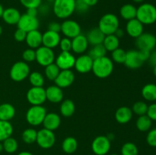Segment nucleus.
Wrapping results in <instances>:
<instances>
[{"label":"nucleus","mask_w":156,"mask_h":155,"mask_svg":"<svg viewBox=\"0 0 156 155\" xmlns=\"http://www.w3.org/2000/svg\"><path fill=\"white\" fill-rule=\"evenodd\" d=\"M114 70V63L110 58L106 56L93 60L91 71L99 78H105L111 75Z\"/></svg>","instance_id":"1"},{"label":"nucleus","mask_w":156,"mask_h":155,"mask_svg":"<svg viewBox=\"0 0 156 155\" xmlns=\"http://www.w3.org/2000/svg\"><path fill=\"white\" fill-rule=\"evenodd\" d=\"M136 18L143 24H154L156 21V7L150 3H143L137 8Z\"/></svg>","instance_id":"2"},{"label":"nucleus","mask_w":156,"mask_h":155,"mask_svg":"<svg viewBox=\"0 0 156 155\" xmlns=\"http://www.w3.org/2000/svg\"><path fill=\"white\" fill-rule=\"evenodd\" d=\"M76 11V0H55L53 12L57 18L64 19L71 16Z\"/></svg>","instance_id":"3"},{"label":"nucleus","mask_w":156,"mask_h":155,"mask_svg":"<svg viewBox=\"0 0 156 155\" xmlns=\"http://www.w3.org/2000/svg\"><path fill=\"white\" fill-rule=\"evenodd\" d=\"M98 27L105 36L114 34L117 29L119 28L118 18L114 14H106L101 18Z\"/></svg>","instance_id":"4"},{"label":"nucleus","mask_w":156,"mask_h":155,"mask_svg":"<svg viewBox=\"0 0 156 155\" xmlns=\"http://www.w3.org/2000/svg\"><path fill=\"white\" fill-rule=\"evenodd\" d=\"M46 114H47V110L41 105L32 106L26 113V120L31 126H37L42 124Z\"/></svg>","instance_id":"5"},{"label":"nucleus","mask_w":156,"mask_h":155,"mask_svg":"<svg viewBox=\"0 0 156 155\" xmlns=\"http://www.w3.org/2000/svg\"><path fill=\"white\" fill-rule=\"evenodd\" d=\"M30 74V67L25 62L20 61L14 64L10 69V77L16 82L21 81Z\"/></svg>","instance_id":"6"},{"label":"nucleus","mask_w":156,"mask_h":155,"mask_svg":"<svg viewBox=\"0 0 156 155\" xmlns=\"http://www.w3.org/2000/svg\"><path fill=\"white\" fill-rule=\"evenodd\" d=\"M36 142L41 148L49 149L54 145L56 142V136L53 131L44 128L37 132Z\"/></svg>","instance_id":"7"},{"label":"nucleus","mask_w":156,"mask_h":155,"mask_svg":"<svg viewBox=\"0 0 156 155\" xmlns=\"http://www.w3.org/2000/svg\"><path fill=\"white\" fill-rule=\"evenodd\" d=\"M27 100L33 106H41L47 100L45 89L43 87H32L27 93Z\"/></svg>","instance_id":"8"},{"label":"nucleus","mask_w":156,"mask_h":155,"mask_svg":"<svg viewBox=\"0 0 156 155\" xmlns=\"http://www.w3.org/2000/svg\"><path fill=\"white\" fill-rule=\"evenodd\" d=\"M91 149L96 155H106L111 149V141L105 135L96 137L92 141Z\"/></svg>","instance_id":"9"},{"label":"nucleus","mask_w":156,"mask_h":155,"mask_svg":"<svg viewBox=\"0 0 156 155\" xmlns=\"http://www.w3.org/2000/svg\"><path fill=\"white\" fill-rule=\"evenodd\" d=\"M36 61L42 66H47L53 63L55 55L52 49L46 46H40L36 50Z\"/></svg>","instance_id":"10"},{"label":"nucleus","mask_w":156,"mask_h":155,"mask_svg":"<svg viewBox=\"0 0 156 155\" xmlns=\"http://www.w3.org/2000/svg\"><path fill=\"white\" fill-rule=\"evenodd\" d=\"M136 39V46L140 50L151 52L156 45V37L152 33H143Z\"/></svg>","instance_id":"11"},{"label":"nucleus","mask_w":156,"mask_h":155,"mask_svg":"<svg viewBox=\"0 0 156 155\" xmlns=\"http://www.w3.org/2000/svg\"><path fill=\"white\" fill-rule=\"evenodd\" d=\"M17 25L18 28L21 29L27 33L32 30H37L39 27V21L37 17L30 16L26 13L21 15Z\"/></svg>","instance_id":"12"},{"label":"nucleus","mask_w":156,"mask_h":155,"mask_svg":"<svg viewBox=\"0 0 156 155\" xmlns=\"http://www.w3.org/2000/svg\"><path fill=\"white\" fill-rule=\"evenodd\" d=\"M61 32L69 39H73L81 33V27L73 20H66L61 24Z\"/></svg>","instance_id":"13"},{"label":"nucleus","mask_w":156,"mask_h":155,"mask_svg":"<svg viewBox=\"0 0 156 155\" xmlns=\"http://www.w3.org/2000/svg\"><path fill=\"white\" fill-rule=\"evenodd\" d=\"M76 58L70 52L62 51L56 59V65L60 70H69L74 67Z\"/></svg>","instance_id":"14"},{"label":"nucleus","mask_w":156,"mask_h":155,"mask_svg":"<svg viewBox=\"0 0 156 155\" xmlns=\"http://www.w3.org/2000/svg\"><path fill=\"white\" fill-rule=\"evenodd\" d=\"M144 62L139 50H129L126 52L124 64L127 68L131 69H136L140 68Z\"/></svg>","instance_id":"15"},{"label":"nucleus","mask_w":156,"mask_h":155,"mask_svg":"<svg viewBox=\"0 0 156 155\" xmlns=\"http://www.w3.org/2000/svg\"><path fill=\"white\" fill-rule=\"evenodd\" d=\"M75 74L71 70H61L54 81L56 86L60 88H66L69 87L73 83Z\"/></svg>","instance_id":"16"},{"label":"nucleus","mask_w":156,"mask_h":155,"mask_svg":"<svg viewBox=\"0 0 156 155\" xmlns=\"http://www.w3.org/2000/svg\"><path fill=\"white\" fill-rule=\"evenodd\" d=\"M93 59L88 55H82L76 59L74 67L79 73L89 72L92 69Z\"/></svg>","instance_id":"17"},{"label":"nucleus","mask_w":156,"mask_h":155,"mask_svg":"<svg viewBox=\"0 0 156 155\" xmlns=\"http://www.w3.org/2000/svg\"><path fill=\"white\" fill-rule=\"evenodd\" d=\"M60 40L61 38L59 33L51 31V30H47L45 33L42 34L43 46L52 49V50L59 45Z\"/></svg>","instance_id":"18"},{"label":"nucleus","mask_w":156,"mask_h":155,"mask_svg":"<svg viewBox=\"0 0 156 155\" xmlns=\"http://www.w3.org/2000/svg\"><path fill=\"white\" fill-rule=\"evenodd\" d=\"M88 42L86 36L83 34H79L72 40V50L74 53L81 54L85 52L88 49Z\"/></svg>","instance_id":"19"},{"label":"nucleus","mask_w":156,"mask_h":155,"mask_svg":"<svg viewBox=\"0 0 156 155\" xmlns=\"http://www.w3.org/2000/svg\"><path fill=\"white\" fill-rule=\"evenodd\" d=\"M128 35L133 38H137L143 33V24L136 18L128 21L126 26Z\"/></svg>","instance_id":"20"},{"label":"nucleus","mask_w":156,"mask_h":155,"mask_svg":"<svg viewBox=\"0 0 156 155\" xmlns=\"http://www.w3.org/2000/svg\"><path fill=\"white\" fill-rule=\"evenodd\" d=\"M46 91V97L47 100L53 103H58L63 99V92L62 88H59L56 85H52L48 87Z\"/></svg>","instance_id":"21"},{"label":"nucleus","mask_w":156,"mask_h":155,"mask_svg":"<svg viewBox=\"0 0 156 155\" xmlns=\"http://www.w3.org/2000/svg\"><path fill=\"white\" fill-rule=\"evenodd\" d=\"M21 15L18 9L15 8H8L4 9L2 18L6 24L9 25H15L18 24Z\"/></svg>","instance_id":"22"},{"label":"nucleus","mask_w":156,"mask_h":155,"mask_svg":"<svg viewBox=\"0 0 156 155\" xmlns=\"http://www.w3.org/2000/svg\"><path fill=\"white\" fill-rule=\"evenodd\" d=\"M60 122V117L57 113L50 112V113L46 114L45 118H44L42 124L44 125V129H47L53 132L59 127Z\"/></svg>","instance_id":"23"},{"label":"nucleus","mask_w":156,"mask_h":155,"mask_svg":"<svg viewBox=\"0 0 156 155\" xmlns=\"http://www.w3.org/2000/svg\"><path fill=\"white\" fill-rule=\"evenodd\" d=\"M25 41L30 48L37 49L42 44V33L38 30L27 32Z\"/></svg>","instance_id":"24"},{"label":"nucleus","mask_w":156,"mask_h":155,"mask_svg":"<svg viewBox=\"0 0 156 155\" xmlns=\"http://www.w3.org/2000/svg\"><path fill=\"white\" fill-rule=\"evenodd\" d=\"M105 37V35L102 33V31L98 27H94L91 29L88 32L86 36L88 44H91L92 46L103 43Z\"/></svg>","instance_id":"25"},{"label":"nucleus","mask_w":156,"mask_h":155,"mask_svg":"<svg viewBox=\"0 0 156 155\" xmlns=\"http://www.w3.org/2000/svg\"><path fill=\"white\" fill-rule=\"evenodd\" d=\"M133 116V111L127 106H122L117 109L115 112V119L117 122L120 124H126L129 122Z\"/></svg>","instance_id":"26"},{"label":"nucleus","mask_w":156,"mask_h":155,"mask_svg":"<svg viewBox=\"0 0 156 155\" xmlns=\"http://www.w3.org/2000/svg\"><path fill=\"white\" fill-rule=\"evenodd\" d=\"M15 115V109L10 103H2L0 105V120L9 121Z\"/></svg>","instance_id":"27"},{"label":"nucleus","mask_w":156,"mask_h":155,"mask_svg":"<svg viewBox=\"0 0 156 155\" xmlns=\"http://www.w3.org/2000/svg\"><path fill=\"white\" fill-rule=\"evenodd\" d=\"M137 9L132 4H125L120 8V15L123 19L126 21L136 18Z\"/></svg>","instance_id":"28"},{"label":"nucleus","mask_w":156,"mask_h":155,"mask_svg":"<svg viewBox=\"0 0 156 155\" xmlns=\"http://www.w3.org/2000/svg\"><path fill=\"white\" fill-rule=\"evenodd\" d=\"M102 44L104 45L105 48L106 49L107 51L113 52L114 50L119 48L120 40H119V38H117L114 34L107 35V36H105Z\"/></svg>","instance_id":"29"},{"label":"nucleus","mask_w":156,"mask_h":155,"mask_svg":"<svg viewBox=\"0 0 156 155\" xmlns=\"http://www.w3.org/2000/svg\"><path fill=\"white\" fill-rule=\"evenodd\" d=\"M142 96L148 101H155L156 84L150 83L145 85L142 89Z\"/></svg>","instance_id":"30"},{"label":"nucleus","mask_w":156,"mask_h":155,"mask_svg":"<svg viewBox=\"0 0 156 155\" xmlns=\"http://www.w3.org/2000/svg\"><path fill=\"white\" fill-rule=\"evenodd\" d=\"M13 133V127L9 121L0 120V141L2 142L8 138L12 136Z\"/></svg>","instance_id":"31"},{"label":"nucleus","mask_w":156,"mask_h":155,"mask_svg":"<svg viewBox=\"0 0 156 155\" xmlns=\"http://www.w3.org/2000/svg\"><path fill=\"white\" fill-rule=\"evenodd\" d=\"M78 148V142L73 137H67L62 143V149L65 153H73Z\"/></svg>","instance_id":"32"},{"label":"nucleus","mask_w":156,"mask_h":155,"mask_svg":"<svg viewBox=\"0 0 156 155\" xmlns=\"http://www.w3.org/2000/svg\"><path fill=\"white\" fill-rule=\"evenodd\" d=\"M74 103L71 100H65L62 102L60 105V112L63 116L70 117L74 114L75 112Z\"/></svg>","instance_id":"33"},{"label":"nucleus","mask_w":156,"mask_h":155,"mask_svg":"<svg viewBox=\"0 0 156 155\" xmlns=\"http://www.w3.org/2000/svg\"><path fill=\"white\" fill-rule=\"evenodd\" d=\"M136 128L140 132H147L152 126V120L147 115H143L139 116L136 122Z\"/></svg>","instance_id":"34"},{"label":"nucleus","mask_w":156,"mask_h":155,"mask_svg":"<svg viewBox=\"0 0 156 155\" xmlns=\"http://www.w3.org/2000/svg\"><path fill=\"white\" fill-rule=\"evenodd\" d=\"M3 150L8 153H13L17 150L18 147V141L12 136L2 141Z\"/></svg>","instance_id":"35"},{"label":"nucleus","mask_w":156,"mask_h":155,"mask_svg":"<svg viewBox=\"0 0 156 155\" xmlns=\"http://www.w3.org/2000/svg\"><path fill=\"white\" fill-rule=\"evenodd\" d=\"M107 50L105 48L103 44H98V45L93 46V47L91 49L88 55L93 60H94V59H98V58L105 56Z\"/></svg>","instance_id":"36"},{"label":"nucleus","mask_w":156,"mask_h":155,"mask_svg":"<svg viewBox=\"0 0 156 155\" xmlns=\"http://www.w3.org/2000/svg\"><path fill=\"white\" fill-rule=\"evenodd\" d=\"M60 71L61 70L56 65V63L50 64L45 67V74L47 78L50 81H54Z\"/></svg>","instance_id":"37"},{"label":"nucleus","mask_w":156,"mask_h":155,"mask_svg":"<svg viewBox=\"0 0 156 155\" xmlns=\"http://www.w3.org/2000/svg\"><path fill=\"white\" fill-rule=\"evenodd\" d=\"M37 134V132L35 129H27L22 133L23 141L26 144H33V143H34L36 141Z\"/></svg>","instance_id":"38"},{"label":"nucleus","mask_w":156,"mask_h":155,"mask_svg":"<svg viewBox=\"0 0 156 155\" xmlns=\"http://www.w3.org/2000/svg\"><path fill=\"white\" fill-rule=\"evenodd\" d=\"M29 81L33 87H43L44 84V78L41 73L34 71L29 74Z\"/></svg>","instance_id":"39"},{"label":"nucleus","mask_w":156,"mask_h":155,"mask_svg":"<svg viewBox=\"0 0 156 155\" xmlns=\"http://www.w3.org/2000/svg\"><path fill=\"white\" fill-rule=\"evenodd\" d=\"M138 148L133 143L126 142L122 146L121 155H138Z\"/></svg>","instance_id":"40"},{"label":"nucleus","mask_w":156,"mask_h":155,"mask_svg":"<svg viewBox=\"0 0 156 155\" xmlns=\"http://www.w3.org/2000/svg\"><path fill=\"white\" fill-rule=\"evenodd\" d=\"M148 109V105L146 104L145 102L143 101H138L136 102L133 106L132 111L137 115L140 116V115H146Z\"/></svg>","instance_id":"41"},{"label":"nucleus","mask_w":156,"mask_h":155,"mask_svg":"<svg viewBox=\"0 0 156 155\" xmlns=\"http://www.w3.org/2000/svg\"><path fill=\"white\" fill-rule=\"evenodd\" d=\"M111 56L112 59L117 63H123L124 64L125 59H126V52H125L123 49L117 48V50L111 52Z\"/></svg>","instance_id":"42"},{"label":"nucleus","mask_w":156,"mask_h":155,"mask_svg":"<svg viewBox=\"0 0 156 155\" xmlns=\"http://www.w3.org/2000/svg\"><path fill=\"white\" fill-rule=\"evenodd\" d=\"M22 58L25 62H34V60H36V52L34 49H27L23 52Z\"/></svg>","instance_id":"43"},{"label":"nucleus","mask_w":156,"mask_h":155,"mask_svg":"<svg viewBox=\"0 0 156 155\" xmlns=\"http://www.w3.org/2000/svg\"><path fill=\"white\" fill-rule=\"evenodd\" d=\"M19 1L21 5L27 9L31 8L37 9L41 5L42 0H19Z\"/></svg>","instance_id":"44"},{"label":"nucleus","mask_w":156,"mask_h":155,"mask_svg":"<svg viewBox=\"0 0 156 155\" xmlns=\"http://www.w3.org/2000/svg\"><path fill=\"white\" fill-rule=\"evenodd\" d=\"M59 45L62 51L70 52V50H72V40L68 37L61 39Z\"/></svg>","instance_id":"45"},{"label":"nucleus","mask_w":156,"mask_h":155,"mask_svg":"<svg viewBox=\"0 0 156 155\" xmlns=\"http://www.w3.org/2000/svg\"><path fill=\"white\" fill-rule=\"evenodd\" d=\"M146 141L151 147H156V129L149 131L146 137Z\"/></svg>","instance_id":"46"},{"label":"nucleus","mask_w":156,"mask_h":155,"mask_svg":"<svg viewBox=\"0 0 156 155\" xmlns=\"http://www.w3.org/2000/svg\"><path fill=\"white\" fill-rule=\"evenodd\" d=\"M26 36H27V32L19 28L17 29L14 33V38L18 42H22V41L25 40Z\"/></svg>","instance_id":"47"},{"label":"nucleus","mask_w":156,"mask_h":155,"mask_svg":"<svg viewBox=\"0 0 156 155\" xmlns=\"http://www.w3.org/2000/svg\"><path fill=\"white\" fill-rule=\"evenodd\" d=\"M146 115L150 118L152 121H156V103L148 106Z\"/></svg>","instance_id":"48"},{"label":"nucleus","mask_w":156,"mask_h":155,"mask_svg":"<svg viewBox=\"0 0 156 155\" xmlns=\"http://www.w3.org/2000/svg\"><path fill=\"white\" fill-rule=\"evenodd\" d=\"M88 9V6L83 2V0H76V10L80 13H84Z\"/></svg>","instance_id":"49"},{"label":"nucleus","mask_w":156,"mask_h":155,"mask_svg":"<svg viewBox=\"0 0 156 155\" xmlns=\"http://www.w3.org/2000/svg\"><path fill=\"white\" fill-rule=\"evenodd\" d=\"M48 30L59 33V31H61V24H59L58 22L50 23V24L48 25Z\"/></svg>","instance_id":"50"},{"label":"nucleus","mask_w":156,"mask_h":155,"mask_svg":"<svg viewBox=\"0 0 156 155\" xmlns=\"http://www.w3.org/2000/svg\"><path fill=\"white\" fill-rule=\"evenodd\" d=\"M149 61L150 64L153 66L156 65V50L150 53V56L149 58Z\"/></svg>","instance_id":"51"},{"label":"nucleus","mask_w":156,"mask_h":155,"mask_svg":"<svg viewBox=\"0 0 156 155\" xmlns=\"http://www.w3.org/2000/svg\"><path fill=\"white\" fill-rule=\"evenodd\" d=\"M27 15H30V16L37 17V9H34V8H31V9H27Z\"/></svg>","instance_id":"52"},{"label":"nucleus","mask_w":156,"mask_h":155,"mask_svg":"<svg viewBox=\"0 0 156 155\" xmlns=\"http://www.w3.org/2000/svg\"><path fill=\"white\" fill-rule=\"evenodd\" d=\"M83 2L88 7H91V6L95 5L98 2V0H83Z\"/></svg>","instance_id":"53"},{"label":"nucleus","mask_w":156,"mask_h":155,"mask_svg":"<svg viewBox=\"0 0 156 155\" xmlns=\"http://www.w3.org/2000/svg\"><path fill=\"white\" fill-rule=\"evenodd\" d=\"M114 34L115 35L117 38H121L123 37V35H124V32H123V30H122L121 28H117Z\"/></svg>","instance_id":"54"},{"label":"nucleus","mask_w":156,"mask_h":155,"mask_svg":"<svg viewBox=\"0 0 156 155\" xmlns=\"http://www.w3.org/2000/svg\"><path fill=\"white\" fill-rule=\"evenodd\" d=\"M18 155H34V154L28 151H22V152H20Z\"/></svg>","instance_id":"55"},{"label":"nucleus","mask_w":156,"mask_h":155,"mask_svg":"<svg viewBox=\"0 0 156 155\" xmlns=\"http://www.w3.org/2000/svg\"><path fill=\"white\" fill-rule=\"evenodd\" d=\"M3 11H4V9H3L2 5V4L0 3V18H2V15Z\"/></svg>","instance_id":"56"},{"label":"nucleus","mask_w":156,"mask_h":155,"mask_svg":"<svg viewBox=\"0 0 156 155\" xmlns=\"http://www.w3.org/2000/svg\"><path fill=\"white\" fill-rule=\"evenodd\" d=\"M3 150V144H2V141H0V153H1Z\"/></svg>","instance_id":"57"},{"label":"nucleus","mask_w":156,"mask_h":155,"mask_svg":"<svg viewBox=\"0 0 156 155\" xmlns=\"http://www.w3.org/2000/svg\"><path fill=\"white\" fill-rule=\"evenodd\" d=\"M134 2H136V3H140V2H143L144 0H133Z\"/></svg>","instance_id":"58"},{"label":"nucleus","mask_w":156,"mask_h":155,"mask_svg":"<svg viewBox=\"0 0 156 155\" xmlns=\"http://www.w3.org/2000/svg\"><path fill=\"white\" fill-rule=\"evenodd\" d=\"M154 68H153V74H154V75L156 77V65H155V66H153Z\"/></svg>","instance_id":"59"},{"label":"nucleus","mask_w":156,"mask_h":155,"mask_svg":"<svg viewBox=\"0 0 156 155\" xmlns=\"http://www.w3.org/2000/svg\"><path fill=\"white\" fill-rule=\"evenodd\" d=\"M2 26L0 25V36L2 35Z\"/></svg>","instance_id":"60"},{"label":"nucleus","mask_w":156,"mask_h":155,"mask_svg":"<svg viewBox=\"0 0 156 155\" xmlns=\"http://www.w3.org/2000/svg\"><path fill=\"white\" fill-rule=\"evenodd\" d=\"M47 1H49V2H54L55 0H47Z\"/></svg>","instance_id":"61"},{"label":"nucleus","mask_w":156,"mask_h":155,"mask_svg":"<svg viewBox=\"0 0 156 155\" xmlns=\"http://www.w3.org/2000/svg\"><path fill=\"white\" fill-rule=\"evenodd\" d=\"M111 155H118V154H117V153H112V154H111Z\"/></svg>","instance_id":"62"},{"label":"nucleus","mask_w":156,"mask_h":155,"mask_svg":"<svg viewBox=\"0 0 156 155\" xmlns=\"http://www.w3.org/2000/svg\"><path fill=\"white\" fill-rule=\"evenodd\" d=\"M45 155H48V154H45Z\"/></svg>","instance_id":"63"}]
</instances>
